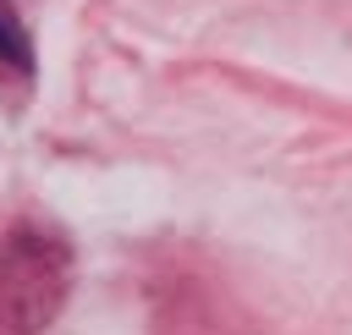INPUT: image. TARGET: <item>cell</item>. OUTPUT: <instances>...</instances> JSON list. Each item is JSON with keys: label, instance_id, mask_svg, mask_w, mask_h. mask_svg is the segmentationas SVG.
Wrapping results in <instances>:
<instances>
[{"label": "cell", "instance_id": "obj_1", "mask_svg": "<svg viewBox=\"0 0 352 335\" xmlns=\"http://www.w3.org/2000/svg\"><path fill=\"white\" fill-rule=\"evenodd\" d=\"M72 253L50 225H11L0 236V335H44L66 302Z\"/></svg>", "mask_w": 352, "mask_h": 335}, {"label": "cell", "instance_id": "obj_2", "mask_svg": "<svg viewBox=\"0 0 352 335\" xmlns=\"http://www.w3.org/2000/svg\"><path fill=\"white\" fill-rule=\"evenodd\" d=\"M0 82H11L16 93L33 88V38L11 0H0Z\"/></svg>", "mask_w": 352, "mask_h": 335}]
</instances>
